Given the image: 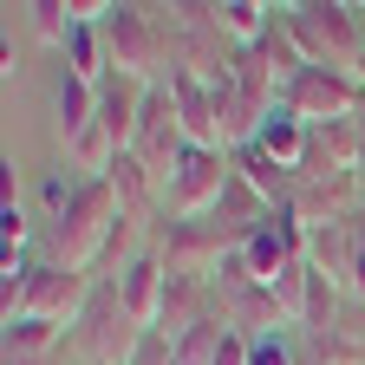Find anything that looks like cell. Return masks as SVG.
<instances>
[{"label":"cell","mask_w":365,"mask_h":365,"mask_svg":"<svg viewBox=\"0 0 365 365\" xmlns=\"http://www.w3.org/2000/svg\"><path fill=\"white\" fill-rule=\"evenodd\" d=\"M78 352H85V365H130L137 359V346H144L150 333L137 327V319L124 313V300H118V287H98L91 294V307H85V319H78Z\"/></svg>","instance_id":"8"},{"label":"cell","mask_w":365,"mask_h":365,"mask_svg":"<svg viewBox=\"0 0 365 365\" xmlns=\"http://www.w3.org/2000/svg\"><path fill=\"white\" fill-rule=\"evenodd\" d=\"M20 14L33 20V33H39L46 46H59V53H66V39L78 33V26H72V14H66V0H26Z\"/></svg>","instance_id":"18"},{"label":"cell","mask_w":365,"mask_h":365,"mask_svg":"<svg viewBox=\"0 0 365 365\" xmlns=\"http://www.w3.org/2000/svg\"><path fill=\"white\" fill-rule=\"evenodd\" d=\"M248 365H300V346L287 333H267V339H248Z\"/></svg>","instance_id":"19"},{"label":"cell","mask_w":365,"mask_h":365,"mask_svg":"<svg viewBox=\"0 0 365 365\" xmlns=\"http://www.w3.org/2000/svg\"><path fill=\"white\" fill-rule=\"evenodd\" d=\"M144 98H150V85H137V78H105L98 85V124L111 130V144L130 150V137H137V118H144Z\"/></svg>","instance_id":"13"},{"label":"cell","mask_w":365,"mask_h":365,"mask_svg":"<svg viewBox=\"0 0 365 365\" xmlns=\"http://www.w3.org/2000/svg\"><path fill=\"white\" fill-rule=\"evenodd\" d=\"M170 98H176V118H182V137H190L196 150H222V130H215V91L196 78V72H182L170 66Z\"/></svg>","instance_id":"11"},{"label":"cell","mask_w":365,"mask_h":365,"mask_svg":"<svg viewBox=\"0 0 365 365\" xmlns=\"http://www.w3.org/2000/svg\"><path fill=\"white\" fill-rule=\"evenodd\" d=\"M0 365H59V359H33V352H7Z\"/></svg>","instance_id":"23"},{"label":"cell","mask_w":365,"mask_h":365,"mask_svg":"<svg viewBox=\"0 0 365 365\" xmlns=\"http://www.w3.org/2000/svg\"><path fill=\"white\" fill-rule=\"evenodd\" d=\"M359 215H365V170H359Z\"/></svg>","instance_id":"26"},{"label":"cell","mask_w":365,"mask_h":365,"mask_svg":"<svg viewBox=\"0 0 365 365\" xmlns=\"http://www.w3.org/2000/svg\"><path fill=\"white\" fill-rule=\"evenodd\" d=\"M130 365H182V359H176V346H170V339H157V333H150L144 346H137V359H130Z\"/></svg>","instance_id":"20"},{"label":"cell","mask_w":365,"mask_h":365,"mask_svg":"<svg viewBox=\"0 0 365 365\" xmlns=\"http://www.w3.org/2000/svg\"><path fill=\"white\" fill-rule=\"evenodd\" d=\"M14 72H20V53H14V39H0V78L14 85Z\"/></svg>","instance_id":"22"},{"label":"cell","mask_w":365,"mask_h":365,"mask_svg":"<svg viewBox=\"0 0 365 365\" xmlns=\"http://www.w3.org/2000/svg\"><path fill=\"white\" fill-rule=\"evenodd\" d=\"M105 53H111V72L118 78L163 85L170 66H176V26H170L163 7H118L105 20Z\"/></svg>","instance_id":"2"},{"label":"cell","mask_w":365,"mask_h":365,"mask_svg":"<svg viewBox=\"0 0 365 365\" xmlns=\"http://www.w3.org/2000/svg\"><path fill=\"white\" fill-rule=\"evenodd\" d=\"M228 248H242L215 215L202 222H157V261L170 274H190V281H215V267L228 261Z\"/></svg>","instance_id":"7"},{"label":"cell","mask_w":365,"mask_h":365,"mask_svg":"<svg viewBox=\"0 0 365 365\" xmlns=\"http://www.w3.org/2000/svg\"><path fill=\"white\" fill-rule=\"evenodd\" d=\"M118 215H124V209H118V190H111L105 176H85V182H78V196H72V209L46 222V228H53V261L91 274V261H98L105 235L118 228Z\"/></svg>","instance_id":"3"},{"label":"cell","mask_w":365,"mask_h":365,"mask_svg":"<svg viewBox=\"0 0 365 365\" xmlns=\"http://www.w3.org/2000/svg\"><path fill=\"white\" fill-rule=\"evenodd\" d=\"M209 365H248V339H242V333H222V346H215Z\"/></svg>","instance_id":"21"},{"label":"cell","mask_w":365,"mask_h":365,"mask_svg":"<svg viewBox=\"0 0 365 365\" xmlns=\"http://www.w3.org/2000/svg\"><path fill=\"white\" fill-rule=\"evenodd\" d=\"M352 78H359V85H365V46H359V66H352Z\"/></svg>","instance_id":"25"},{"label":"cell","mask_w":365,"mask_h":365,"mask_svg":"<svg viewBox=\"0 0 365 365\" xmlns=\"http://www.w3.org/2000/svg\"><path fill=\"white\" fill-rule=\"evenodd\" d=\"M91 294H98V281H91L85 267H66V261H33L26 294H20V319H53V327L78 333V319H85ZM7 327H14V319H7Z\"/></svg>","instance_id":"6"},{"label":"cell","mask_w":365,"mask_h":365,"mask_svg":"<svg viewBox=\"0 0 365 365\" xmlns=\"http://www.w3.org/2000/svg\"><path fill=\"white\" fill-rule=\"evenodd\" d=\"M163 287H170V267L157 261V248L137 261L124 281H118V300H124V313L137 319L144 333H157V319H163Z\"/></svg>","instance_id":"12"},{"label":"cell","mask_w":365,"mask_h":365,"mask_svg":"<svg viewBox=\"0 0 365 365\" xmlns=\"http://www.w3.org/2000/svg\"><path fill=\"white\" fill-rule=\"evenodd\" d=\"M235 176L248 182V190H255L267 209H287V202H294V170H281V163H274L267 150H255V144L235 150Z\"/></svg>","instance_id":"14"},{"label":"cell","mask_w":365,"mask_h":365,"mask_svg":"<svg viewBox=\"0 0 365 365\" xmlns=\"http://www.w3.org/2000/svg\"><path fill=\"white\" fill-rule=\"evenodd\" d=\"M307 144H313V130H307L300 118H287V111H274V118L261 124V137H255V150H267L281 170H300V163H307Z\"/></svg>","instance_id":"15"},{"label":"cell","mask_w":365,"mask_h":365,"mask_svg":"<svg viewBox=\"0 0 365 365\" xmlns=\"http://www.w3.org/2000/svg\"><path fill=\"white\" fill-rule=\"evenodd\" d=\"M359 222H365V215H359Z\"/></svg>","instance_id":"27"},{"label":"cell","mask_w":365,"mask_h":365,"mask_svg":"<svg viewBox=\"0 0 365 365\" xmlns=\"http://www.w3.org/2000/svg\"><path fill=\"white\" fill-rule=\"evenodd\" d=\"M91 124H98V85H85V78L59 72V137L72 144V137L91 130Z\"/></svg>","instance_id":"16"},{"label":"cell","mask_w":365,"mask_h":365,"mask_svg":"<svg viewBox=\"0 0 365 365\" xmlns=\"http://www.w3.org/2000/svg\"><path fill=\"white\" fill-rule=\"evenodd\" d=\"M228 182H235V157L190 144L182 163L170 170V182H163V222H202V215H215L222 196H228Z\"/></svg>","instance_id":"4"},{"label":"cell","mask_w":365,"mask_h":365,"mask_svg":"<svg viewBox=\"0 0 365 365\" xmlns=\"http://www.w3.org/2000/svg\"><path fill=\"white\" fill-rule=\"evenodd\" d=\"M59 346H66V327H53V319H14V327H7V352L59 359Z\"/></svg>","instance_id":"17"},{"label":"cell","mask_w":365,"mask_h":365,"mask_svg":"<svg viewBox=\"0 0 365 365\" xmlns=\"http://www.w3.org/2000/svg\"><path fill=\"white\" fill-rule=\"evenodd\" d=\"M182 150H190V137H182V118H176L170 85H150L144 118H137V137H130V157L144 163L157 182H170V170L182 163Z\"/></svg>","instance_id":"9"},{"label":"cell","mask_w":365,"mask_h":365,"mask_svg":"<svg viewBox=\"0 0 365 365\" xmlns=\"http://www.w3.org/2000/svg\"><path fill=\"white\" fill-rule=\"evenodd\" d=\"M300 365H333V359H319L313 346H300Z\"/></svg>","instance_id":"24"},{"label":"cell","mask_w":365,"mask_h":365,"mask_svg":"<svg viewBox=\"0 0 365 365\" xmlns=\"http://www.w3.org/2000/svg\"><path fill=\"white\" fill-rule=\"evenodd\" d=\"M215 319L242 339H267V333H287V313L274 300L267 281H242V287H215Z\"/></svg>","instance_id":"10"},{"label":"cell","mask_w":365,"mask_h":365,"mask_svg":"<svg viewBox=\"0 0 365 365\" xmlns=\"http://www.w3.org/2000/svg\"><path fill=\"white\" fill-rule=\"evenodd\" d=\"M281 111L300 118L307 130H319V124H346V118H365V85H359L352 72L300 66V72L281 85Z\"/></svg>","instance_id":"5"},{"label":"cell","mask_w":365,"mask_h":365,"mask_svg":"<svg viewBox=\"0 0 365 365\" xmlns=\"http://www.w3.org/2000/svg\"><path fill=\"white\" fill-rule=\"evenodd\" d=\"M281 26H287L294 53L307 66H327V72H352L359 66L365 20H359L352 0H294V7H281Z\"/></svg>","instance_id":"1"}]
</instances>
